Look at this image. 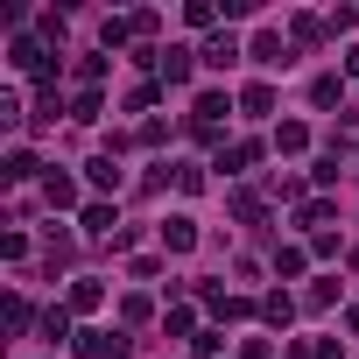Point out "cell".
Wrapping results in <instances>:
<instances>
[{
    "label": "cell",
    "mask_w": 359,
    "mask_h": 359,
    "mask_svg": "<svg viewBox=\"0 0 359 359\" xmlns=\"http://www.w3.org/2000/svg\"><path fill=\"white\" fill-rule=\"evenodd\" d=\"M127 345H134V338H120V331H85L78 352H85V359H127Z\"/></svg>",
    "instance_id": "obj_1"
},
{
    "label": "cell",
    "mask_w": 359,
    "mask_h": 359,
    "mask_svg": "<svg viewBox=\"0 0 359 359\" xmlns=\"http://www.w3.org/2000/svg\"><path fill=\"white\" fill-rule=\"evenodd\" d=\"M162 240H169V247H176V254H184V247H191V240H198V226H191V219H169V226H162Z\"/></svg>",
    "instance_id": "obj_2"
},
{
    "label": "cell",
    "mask_w": 359,
    "mask_h": 359,
    "mask_svg": "<svg viewBox=\"0 0 359 359\" xmlns=\"http://www.w3.org/2000/svg\"><path fill=\"white\" fill-rule=\"evenodd\" d=\"M92 191H120V169H113V155H99V162H92Z\"/></svg>",
    "instance_id": "obj_3"
},
{
    "label": "cell",
    "mask_w": 359,
    "mask_h": 359,
    "mask_svg": "<svg viewBox=\"0 0 359 359\" xmlns=\"http://www.w3.org/2000/svg\"><path fill=\"white\" fill-rule=\"evenodd\" d=\"M233 57H240V43H233V36H219V43H212V50H205V64H212V71H226V64H233Z\"/></svg>",
    "instance_id": "obj_4"
},
{
    "label": "cell",
    "mask_w": 359,
    "mask_h": 359,
    "mask_svg": "<svg viewBox=\"0 0 359 359\" xmlns=\"http://www.w3.org/2000/svg\"><path fill=\"white\" fill-rule=\"evenodd\" d=\"M162 71H169V85H184V78H191V50H169Z\"/></svg>",
    "instance_id": "obj_5"
},
{
    "label": "cell",
    "mask_w": 359,
    "mask_h": 359,
    "mask_svg": "<svg viewBox=\"0 0 359 359\" xmlns=\"http://www.w3.org/2000/svg\"><path fill=\"white\" fill-rule=\"evenodd\" d=\"M43 338H50V345H64V338H71V317H64V310H50V317H43Z\"/></svg>",
    "instance_id": "obj_6"
},
{
    "label": "cell",
    "mask_w": 359,
    "mask_h": 359,
    "mask_svg": "<svg viewBox=\"0 0 359 359\" xmlns=\"http://www.w3.org/2000/svg\"><path fill=\"white\" fill-rule=\"evenodd\" d=\"M50 205H78V184H71V176H50Z\"/></svg>",
    "instance_id": "obj_7"
}]
</instances>
